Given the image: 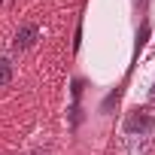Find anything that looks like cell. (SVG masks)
I'll return each mask as SVG.
<instances>
[{
  "label": "cell",
  "mask_w": 155,
  "mask_h": 155,
  "mask_svg": "<svg viewBox=\"0 0 155 155\" xmlns=\"http://www.w3.org/2000/svg\"><path fill=\"white\" fill-rule=\"evenodd\" d=\"M155 149V110L131 107L119 119V155H152Z\"/></svg>",
  "instance_id": "cell-1"
},
{
  "label": "cell",
  "mask_w": 155,
  "mask_h": 155,
  "mask_svg": "<svg viewBox=\"0 0 155 155\" xmlns=\"http://www.w3.org/2000/svg\"><path fill=\"white\" fill-rule=\"evenodd\" d=\"M40 34H43V31H40V25L25 21V25L18 28V34H15V49H18V52H28V49L40 40Z\"/></svg>",
  "instance_id": "cell-2"
},
{
  "label": "cell",
  "mask_w": 155,
  "mask_h": 155,
  "mask_svg": "<svg viewBox=\"0 0 155 155\" xmlns=\"http://www.w3.org/2000/svg\"><path fill=\"white\" fill-rule=\"evenodd\" d=\"M15 82V61L12 55H0V91Z\"/></svg>",
  "instance_id": "cell-3"
},
{
  "label": "cell",
  "mask_w": 155,
  "mask_h": 155,
  "mask_svg": "<svg viewBox=\"0 0 155 155\" xmlns=\"http://www.w3.org/2000/svg\"><path fill=\"white\" fill-rule=\"evenodd\" d=\"M143 97L146 101H155V76L149 79V85H146V91H143Z\"/></svg>",
  "instance_id": "cell-4"
}]
</instances>
